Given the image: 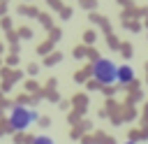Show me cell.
Instances as JSON below:
<instances>
[{"mask_svg":"<svg viewBox=\"0 0 148 144\" xmlns=\"http://www.w3.org/2000/svg\"><path fill=\"white\" fill-rule=\"evenodd\" d=\"M32 144H56V139L49 137V135H37V137L32 139Z\"/></svg>","mask_w":148,"mask_h":144,"instance_id":"277c9868","label":"cell"},{"mask_svg":"<svg viewBox=\"0 0 148 144\" xmlns=\"http://www.w3.org/2000/svg\"><path fill=\"white\" fill-rule=\"evenodd\" d=\"M123 144H134V142H123Z\"/></svg>","mask_w":148,"mask_h":144,"instance_id":"5b68a950","label":"cell"},{"mask_svg":"<svg viewBox=\"0 0 148 144\" xmlns=\"http://www.w3.org/2000/svg\"><path fill=\"white\" fill-rule=\"evenodd\" d=\"M90 74L97 84L102 86H111L116 84V74H118V65L111 60V58H97L90 67Z\"/></svg>","mask_w":148,"mask_h":144,"instance_id":"6da1fadb","label":"cell"},{"mask_svg":"<svg viewBox=\"0 0 148 144\" xmlns=\"http://www.w3.org/2000/svg\"><path fill=\"white\" fill-rule=\"evenodd\" d=\"M37 121V111L32 107H25V105H14L9 109V128L21 132V130H28L32 123Z\"/></svg>","mask_w":148,"mask_h":144,"instance_id":"7a4b0ae2","label":"cell"},{"mask_svg":"<svg viewBox=\"0 0 148 144\" xmlns=\"http://www.w3.org/2000/svg\"><path fill=\"white\" fill-rule=\"evenodd\" d=\"M134 67L132 65H118V74H116V84H120V86H127V84H132L134 81Z\"/></svg>","mask_w":148,"mask_h":144,"instance_id":"3957f363","label":"cell"}]
</instances>
